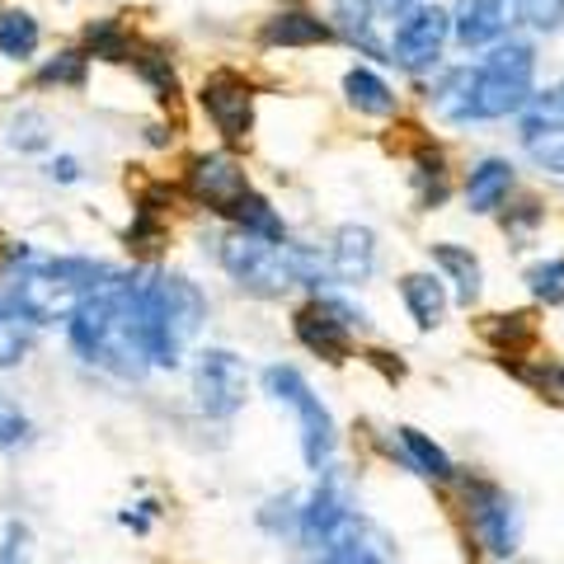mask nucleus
<instances>
[{"label": "nucleus", "mask_w": 564, "mask_h": 564, "mask_svg": "<svg viewBox=\"0 0 564 564\" xmlns=\"http://www.w3.org/2000/svg\"><path fill=\"white\" fill-rule=\"evenodd\" d=\"M141 315H147V348L155 367H174L180 362L184 344L198 334L207 302L180 273H155L141 282Z\"/></svg>", "instance_id": "obj_2"}, {"label": "nucleus", "mask_w": 564, "mask_h": 564, "mask_svg": "<svg viewBox=\"0 0 564 564\" xmlns=\"http://www.w3.org/2000/svg\"><path fill=\"white\" fill-rule=\"evenodd\" d=\"M400 443H404V452H410V462L423 470V475H433V480H447L452 475V462H447V452L437 447V443H429L419 429H400Z\"/></svg>", "instance_id": "obj_27"}, {"label": "nucleus", "mask_w": 564, "mask_h": 564, "mask_svg": "<svg viewBox=\"0 0 564 564\" xmlns=\"http://www.w3.org/2000/svg\"><path fill=\"white\" fill-rule=\"evenodd\" d=\"M367 358H372V362L381 367V372H386V377H395V381L404 377V362H395V358H391V352H367Z\"/></svg>", "instance_id": "obj_37"}, {"label": "nucleus", "mask_w": 564, "mask_h": 564, "mask_svg": "<svg viewBox=\"0 0 564 564\" xmlns=\"http://www.w3.org/2000/svg\"><path fill=\"white\" fill-rule=\"evenodd\" d=\"M203 113L212 118V128H217L226 141H245L254 128V85L240 76V70H212L203 80Z\"/></svg>", "instance_id": "obj_8"}, {"label": "nucleus", "mask_w": 564, "mask_h": 564, "mask_svg": "<svg viewBox=\"0 0 564 564\" xmlns=\"http://www.w3.org/2000/svg\"><path fill=\"white\" fill-rule=\"evenodd\" d=\"M344 95H348V104L358 113H372V118L395 113V90L377 76V70H367V66H352L348 70V76H344Z\"/></svg>", "instance_id": "obj_19"}, {"label": "nucleus", "mask_w": 564, "mask_h": 564, "mask_svg": "<svg viewBox=\"0 0 564 564\" xmlns=\"http://www.w3.org/2000/svg\"><path fill=\"white\" fill-rule=\"evenodd\" d=\"M70 348L85 362L109 367L118 377H141L151 367L147 315H141V282L109 273L85 302L70 311Z\"/></svg>", "instance_id": "obj_1"}, {"label": "nucleus", "mask_w": 564, "mask_h": 564, "mask_svg": "<svg viewBox=\"0 0 564 564\" xmlns=\"http://www.w3.org/2000/svg\"><path fill=\"white\" fill-rule=\"evenodd\" d=\"M414 165H419V184H423V203H443L447 198V161H443V151L437 147H423L414 155Z\"/></svg>", "instance_id": "obj_30"}, {"label": "nucleus", "mask_w": 564, "mask_h": 564, "mask_svg": "<svg viewBox=\"0 0 564 564\" xmlns=\"http://www.w3.org/2000/svg\"><path fill=\"white\" fill-rule=\"evenodd\" d=\"M29 344H33V321L14 296H0V367L24 362Z\"/></svg>", "instance_id": "obj_20"}, {"label": "nucleus", "mask_w": 564, "mask_h": 564, "mask_svg": "<svg viewBox=\"0 0 564 564\" xmlns=\"http://www.w3.org/2000/svg\"><path fill=\"white\" fill-rule=\"evenodd\" d=\"M560 386H564V372H560Z\"/></svg>", "instance_id": "obj_40"}, {"label": "nucleus", "mask_w": 564, "mask_h": 564, "mask_svg": "<svg viewBox=\"0 0 564 564\" xmlns=\"http://www.w3.org/2000/svg\"><path fill=\"white\" fill-rule=\"evenodd\" d=\"M217 259H221V269L240 282V288H250L259 296H282L288 288H296L292 245L288 240H259V236L231 231V236H221Z\"/></svg>", "instance_id": "obj_5"}, {"label": "nucleus", "mask_w": 564, "mask_h": 564, "mask_svg": "<svg viewBox=\"0 0 564 564\" xmlns=\"http://www.w3.org/2000/svg\"><path fill=\"white\" fill-rule=\"evenodd\" d=\"M536 128H564V85L555 90H541L527 99L522 109V132H536Z\"/></svg>", "instance_id": "obj_29"}, {"label": "nucleus", "mask_w": 564, "mask_h": 564, "mask_svg": "<svg viewBox=\"0 0 564 564\" xmlns=\"http://www.w3.org/2000/svg\"><path fill=\"white\" fill-rule=\"evenodd\" d=\"M85 43H90V52L104 62H132V52H137L118 20H95L90 29H85Z\"/></svg>", "instance_id": "obj_25"}, {"label": "nucleus", "mask_w": 564, "mask_h": 564, "mask_svg": "<svg viewBox=\"0 0 564 564\" xmlns=\"http://www.w3.org/2000/svg\"><path fill=\"white\" fill-rule=\"evenodd\" d=\"M132 66H137V76L151 85L155 90V99H174V66H170V57L161 47H141V52H132Z\"/></svg>", "instance_id": "obj_26"}, {"label": "nucleus", "mask_w": 564, "mask_h": 564, "mask_svg": "<svg viewBox=\"0 0 564 564\" xmlns=\"http://www.w3.org/2000/svg\"><path fill=\"white\" fill-rule=\"evenodd\" d=\"M43 141H47V132H43L39 113H24L20 122H14V147H20V151H39Z\"/></svg>", "instance_id": "obj_35"}, {"label": "nucleus", "mask_w": 564, "mask_h": 564, "mask_svg": "<svg viewBox=\"0 0 564 564\" xmlns=\"http://www.w3.org/2000/svg\"><path fill=\"white\" fill-rule=\"evenodd\" d=\"M226 217H231V221L240 226L245 236H259V240H288V236H282V221H278V212H273L269 203H263L254 188H245L240 198H236L231 207H226Z\"/></svg>", "instance_id": "obj_21"}, {"label": "nucleus", "mask_w": 564, "mask_h": 564, "mask_svg": "<svg viewBox=\"0 0 564 564\" xmlns=\"http://www.w3.org/2000/svg\"><path fill=\"white\" fill-rule=\"evenodd\" d=\"M508 188H513V165L508 161H480L466 180V203H470V212H494L508 198Z\"/></svg>", "instance_id": "obj_18"}, {"label": "nucleus", "mask_w": 564, "mask_h": 564, "mask_svg": "<svg viewBox=\"0 0 564 564\" xmlns=\"http://www.w3.org/2000/svg\"><path fill=\"white\" fill-rule=\"evenodd\" d=\"M527 288H532V296H541L545 306H560L564 302V259L536 263V269L527 273Z\"/></svg>", "instance_id": "obj_33"}, {"label": "nucleus", "mask_w": 564, "mask_h": 564, "mask_svg": "<svg viewBox=\"0 0 564 564\" xmlns=\"http://www.w3.org/2000/svg\"><path fill=\"white\" fill-rule=\"evenodd\" d=\"M334 29L321 20V14H306V10H282L273 20H263L259 29V43L263 47H315V43H329Z\"/></svg>", "instance_id": "obj_14"}, {"label": "nucleus", "mask_w": 564, "mask_h": 564, "mask_svg": "<svg viewBox=\"0 0 564 564\" xmlns=\"http://www.w3.org/2000/svg\"><path fill=\"white\" fill-rule=\"evenodd\" d=\"M39 47V20L24 10H0V52L6 57H29Z\"/></svg>", "instance_id": "obj_24"}, {"label": "nucleus", "mask_w": 564, "mask_h": 564, "mask_svg": "<svg viewBox=\"0 0 564 564\" xmlns=\"http://www.w3.org/2000/svg\"><path fill=\"white\" fill-rule=\"evenodd\" d=\"M433 263L456 282V296H462L466 306L480 296V263H475L470 250H462V245H433Z\"/></svg>", "instance_id": "obj_22"}, {"label": "nucleus", "mask_w": 564, "mask_h": 564, "mask_svg": "<svg viewBox=\"0 0 564 564\" xmlns=\"http://www.w3.org/2000/svg\"><path fill=\"white\" fill-rule=\"evenodd\" d=\"M377 6H386V10H404V6H414V0H377Z\"/></svg>", "instance_id": "obj_39"}, {"label": "nucleus", "mask_w": 564, "mask_h": 564, "mask_svg": "<svg viewBox=\"0 0 564 564\" xmlns=\"http://www.w3.org/2000/svg\"><path fill=\"white\" fill-rule=\"evenodd\" d=\"M325 254H329L334 282H362L377 263V236L367 231V226H339Z\"/></svg>", "instance_id": "obj_13"}, {"label": "nucleus", "mask_w": 564, "mask_h": 564, "mask_svg": "<svg viewBox=\"0 0 564 564\" xmlns=\"http://www.w3.org/2000/svg\"><path fill=\"white\" fill-rule=\"evenodd\" d=\"M466 503H470V532L480 536L485 551L494 555H513L518 551V508L503 489L494 485H466Z\"/></svg>", "instance_id": "obj_11"}, {"label": "nucleus", "mask_w": 564, "mask_h": 564, "mask_svg": "<svg viewBox=\"0 0 564 564\" xmlns=\"http://www.w3.org/2000/svg\"><path fill=\"white\" fill-rule=\"evenodd\" d=\"M348 518V499H344V485L334 480V475H325L321 480V489L311 494V508L302 513V536L315 545V551H321V541L334 532V527H339Z\"/></svg>", "instance_id": "obj_16"}, {"label": "nucleus", "mask_w": 564, "mask_h": 564, "mask_svg": "<svg viewBox=\"0 0 564 564\" xmlns=\"http://www.w3.org/2000/svg\"><path fill=\"white\" fill-rule=\"evenodd\" d=\"M400 296H404V306H410L419 329H437V325H443V315H447L443 278H433V273H404L400 278Z\"/></svg>", "instance_id": "obj_17"}, {"label": "nucleus", "mask_w": 564, "mask_h": 564, "mask_svg": "<svg viewBox=\"0 0 564 564\" xmlns=\"http://www.w3.org/2000/svg\"><path fill=\"white\" fill-rule=\"evenodd\" d=\"M503 10L532 29H555L564 20V0H503Z\"/></svg>", "instance_id": "obj_32"}, {"label": "nucleus", "mask_w": 564, "mask_h": 564, "mask_svg": "<svg viewBox=\"0 0 564 564\" xmlns=\"http://www.w3.org/2000/svg\"><path fill=\"white\" fill-rule=\"evenodd\" d=\"M193 386H198V404L207 419H231L245 404V391H250V372H245L236 352L207 348L198 352V367H193Z\"/></svg>", "instance_id": "obj_7"}, {"label": "nucleus", "mask_w": 564, "mask_h": 564, "mask_svg": "<svg viewBox=\"0 0 564 564\" xmlns=\"http://www.w3.org/2000/svg\"><path fill=\"white\" fill-rule=\"evenodd\" d=\"M527 151H532V161L564 174V128H536V132H522Z\"/></svg>", "instance_id": "obj_31"}, {"label": "nucleus", "mask_w": 564, "mask_h": 564, "mask_svg": "<svg viewBox=\"0 0 564 564\" xmlns=\"http://www.w3.org/2000/svg\"><path fill=\"white\" fill-rule=\"evenodd\" d=\"M20 437H24V414L0 395V443H20Z\"/></svg>", "instance_id": "obj_36"}, {"label": "nucleus", "mask_w": 564, "mask_h": 564, "mask_svg": "<svg viewBox=\"0 0 564 564\" xmlns=\"http://www.w3.org/2000/svg\"><path fill=\"white\" fill-rule=\"evenodd\" d=\"M263 386H269V395L292 404L296 410V423H302V452H306V466L321 470L334 452V419L329 410L321 404V395H311V386L302 381L296 367H269L263 372Z\"/></svg>", "instance_id": "obj_6"}, {"label": "nucleus", "mask_w": 564, "mask_h": 564, "mask_svg": "<svg viewBox=\"0 0 564 564\" xmlns=\"http://www.w3.org/2000/svg\"><path fill=\"white\" fill-rule=\"evenodd\" d=\"M39 80L43 85H80L85 80V57L80 52H57V57L39 70Z\"/></svg>", "instance_id": "obj_34"}, {"label": "nucleus", "mask_w": 564, "mask_h": 564, "mask_svg": "<svg viewBox=\"0 0 564 564\" xmlns=\"http://www.w3.org/2000/svg\"><path fill=\"white\" fill-rule=\"evenodd\" d=\"M184 184H188L193 198L207 203V207H217L221 217H226V207H231L240 193L250 188V184H245V170L231 161V155H221V151L217 155H198V161L188 165V180Z\"/></svg>", "instance_id": "obj_12"}, {"label": "nucleus", "mask_w": 564, "mask_h": 564, "mask_svg": "<svg viewBox=\"0 0 564 564\" xmlns=\"http://www.w3.org/2000/svg\"><path fill=\"white\" fill-rule=\"evenodd\" d=\"M532 76H536V52L527 43H499L480 66H475L470 118L522 113L527 99H532Z\"/></svg>", "instance_id": "obj_4"}, {"label": "nucleus", "mask_w": 564, "mask_h": 564, "mask_svg": "<svg viewBox=\"0 0 564 564\" xmlns=\"http://www.w3.org/2000/svg\"><path fill=\"white\" fill-rule=\"evenodd\" d=\"M109 273L113 269L90 263V259H47V263H33V269L20 273V282H14V302L24 306V315L33 325L70 321V311H76Z\"/></svg>", "instance_id": "obj_3"}, {"label": "nucleus", "mask_w": 564, "mask_h": 564, "mask_svg": "<svg viewBox=\"0 0 564 564\" xmlns=\"http://www.w3.org/2000/svg\"><path fill=\"white\" fill-rule=\"evenodd\" d=\"M352 325H367L362 311H352L344 302H334V296H321V302H311L296 311V339H302L311 352H321L325 362H344L352 344H348V329Z\"/></svg>", "instance_id": "obj_9"}, {"label": "nucleus", "mask_w": 564, "mask_h": 564, "mask_svg": "<svg viewBox=\"0 0 564 564\" xmlns=\"http://www.w3.org/2000/svg\"><path fill=\"white\" fill-rule=\"evenodd\" d=\"M334 14H339V24L352 43H358L367 57H381V39H377V29H372V0H334Z\"/></svg>", "instance_id": "obj_23"}, {"label": "nucleus", "mask_w": 564, "mask_h": 564, "mask_svg": "<svg viewBox=\"0 0 564 564\" xmlns=\"http://www.w3.org/2000/svg\"><path fill=\"white\" fill-rule=\"evenodd\" d=\"M447 39H452V14L437 10V6H419V10L404 14L400 29H395V43H391L395 57L391 62L423 70V66H433L437 57H443Z\"/></svg>", "instance_id": "obj_10"}, {"label": "nucleus", "mask_w": 564, "mask_h": 564, "mask_svg": "<svg viewBox=\"0 0 564 564\" xmlns=\"http://www.w3.org/2000/svg\"><path fill=\"white\" fill-rule=\"evenodd\" d=\"M47 170H52V180H62V184H70V180H76V174H80V170H76V161H70V155H62V161H52Z\"/></svg>", "instance_id": "obj_38"}, {"label": "nucleus", "mask_w": 564, "mask_h": 564, "mask_svg": "<svg viewBox=\"0 0 564 564\" xmlns=\"http://www.w3.org/2000/svg\"><path fill=\"white\" fill-rule=\"evenodd\" d=\"M485 334L499 348H508V352H518V348H527L536 339V325H532V315L527 311H513V315H489V325H485Z\"/></svg>", "instance_id": "obj_28"}, {"label": "nucleus", "mask_w": 564, "mask_h": 564, "mask_svg": "<svg viewBox=\"0 0 564 564\" xmlns=\"http://www.w3.org/2000/svg\"><path fill=\"white\" fill-rule=\"evenodd\" d=\"M508 24V10H503V0H456V10H452V33L462 39L466 47H485L494 43L503 33Z\"/></svg>", "instance_id": "obj_15"}]
</instances>
